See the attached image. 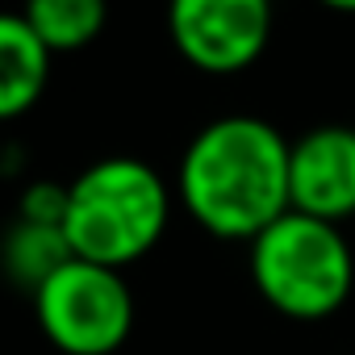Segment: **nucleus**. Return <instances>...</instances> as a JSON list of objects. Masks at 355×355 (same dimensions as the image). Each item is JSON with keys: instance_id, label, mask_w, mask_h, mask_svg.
<instances>
[{"instance_id": "nucleus-1", "label": "nucleus", "mask_w": 355, "mask_h": 355, "mask_svg": "<svg viewBox=\"0 0 355 355\" xmlns=\"http://www.w3.org/2000/svg\"><path fill=\"white\" fill-rule=\"evenodd\" d=\"M288 146L263 117L209 121L180 159V201L197 226L218 239H255L288 205Z\"/></svg>"}, {"instance_id": "nucleus-2", "label": "nucleus", "mask_w": 355, "mask_h": 355, "mask_svg": "<svg viewBox=\"0 0 355 355\" xmlns=\"http://www.w3.org/2000/svg\"><path fill=\"white\" fill-rule=\"evenodd\" d=\"M167 218L171 193L163 175L134 155H109L67 184L63 234L80 259L125 268L163 239Z\"/></svg>"}, {"instance_id": "nucleus-3", "label": "nucleus", "mask_w": 355, "mask_h": 355, "mask_svg": "<svg viewBox=\"0 0 355 355\" xmlns=\"http://www.w3.org/2000/svg\"><path fill=\"white\" fill-rule=\"evenodd\" d=\"M251 280L284 318L318 322L351 297L355 259L334 222L288 209L251 239Z\"/></svg>"}, {"instance_id": "nucleus-4", "label": "nucleus", "mask_w": 355, "mask_h": 355, "mask_svg": "<svg viewBox=\"0 0 355 355\" xmlns=\"http://www.w3.org/2000/svg\"><path fill=\"white\" fill-rule=\"evenodd\" d=\"M30 297L42 334L63 355H113L134 330V297L121 268L71 255Z\"/></svg>"}, {"instance_id": "nucleus-5", "label": "nucleus", "mask_w": 355, "mask_h": 355, "mask_svg": "<svg viewBox=\"0 0 355 355\" xmlns=\"http://www.w3.org/2000/svg\"><path fill=\"white\" fill-rule=\"evenodd\" d=\"M167 34L197 71L251 67L272 38V0H167Z\"/></svg>"}, {"instance_id": "nucleus-6", "label": "nucleus", "mask_w": 355, "mask_h": 355, "mask_svg": "<svg viewBox=\"0 0 355 355\" xmlns=\"http://www.w3.org/2000/svg\"><path fill=\"white\" fill-rule=\"evenodd\" d=\"M288 205L334 226L355 214V130L318 125L288 146Z\"/></svg>"}, {"instance_id": "nucleus-7", "label": "nucleus", "mask_w": 355, "mask_h": 355, "mask_svg": "<svg viewBox=\"0 0 355 355\" xmlns=\"http://www.w3.org/2000/svg\"><path fill=\"white\" fill-rule=\"evenodd\" d=\"M51 51L21 13H0V121L38 105L51 80Z\"/></svg>"}, {"instance_id": "nucleus-8", "label": "nucleus", "mask_w": 355, "mask_h": 355, "mask_svg": "<svg viewBox=\"0 0 355 355\" xmlns=\"http://www.w3.org/2000/svg\"><path fill=\"white\" fill-rule=\"evenodd\" d=\"M71 255L76 251H71L63 226H42V222H26V218H17L9 226L5 243H0V268H5V276L26 293H34Z\"/></svg>"}, {"instance_id": "nucleus-9", "label": "nucleus", "mask_w": 355, "mask_h": 355, "mask_svg": "<svg viewBox=\"0 0 355 355\" xmlns=\"http://www.w3.org/2000/svg\"><path fill=\"white\" fill-rule=\"evenodd\" d=\"M21 17L46 42L51 55H67L96 42L109 21V5L105 0H26Z\"/></svg>"}, {"instance_id": "nucleus-10", "label": "nucleus", "mask_w": 355, "mask_h": 355, "mask_svg": "<svg viewBox=\"0 0 355 355\" xmlns=\"http://www.w3.org/2000/svg\"><path fill=\"white\" fill-rule=\"evenodd\" d=\"M67 214V184H30L21 193V214L26 222H42V226H63Z\"/></svg>"}, {"instance_id": "nucleus-11", "label": "nucleus", "mask_w": 355, "mask_h": 355, "mask_svg": "<svg viewBox=\"0 0 355 355\" xmlns=\"http://www.w3.org/2000/svg\"><path fill=\"white\" fill-rule=\"evenodd\" d=\"M326 9H334V13H355V0H322Z\"/></svg>"}, {"instance_id": "nucleus-12", "label": "nucleus", "mask_w": 355, "mask_h": 355, "mask_svg": "<svg viewBox=\"0 0 355 355\" xmlns=\"http://www.w3.org/2000/svg\"><path fill=\"white\" fill-rule=\"evenodd\" d=\"M0 167H5V159H0Z\"/></svg>"}]
</instances>
